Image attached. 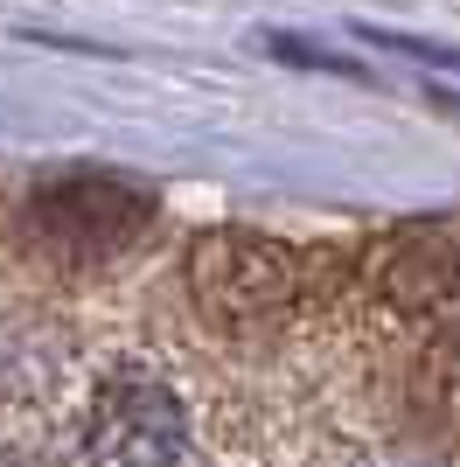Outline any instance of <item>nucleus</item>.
I'll return each mask as SVG.
<instances>
[{
  "instance_id": "3",
  "label": "nucleus",
  "mask_w": 460,
  "mask_h": 467,
  "mask_svg": "<svg viewBox=\"0 0 460 467\" xmlns=\"http://www.w3.org/2000/svg\"><path fill=\"white\" fill-rule=\"evenodd\" d=\"M147 195L126 189V182H57V189H42L28 202V231H36L42 252H63L77 265H91V258H112L126 252L140 231H147Z\"/></svg>"
},
{
  "instance_id": "6",
  "label": "nucleus",
  "mask_w": 460,
  "mask_h": 467,
  "mask_svg": "<svg viewBox=\"0 0 460 467\" xmlns=\"http://www.w3.org/2000/svg\"><path fill=\"white\" fill-rule=\"evenodd\" d=\"M383 467H425V461H383Z\"/></svg>"
},
{
  "instance_id": "2",
  "label": "nucleus",
  "mask_w": 460,
  "mask_h": 467,
  "mask_svg": "<svg viewBox=\"0 0 460 467\" xmlns=\"http://www.w3.org/2000/svg\"><path fill=\"white\" fill-rule=\"evenodd\" d=\"M182 453H189V411L174 384L147 370H119L98 384L91 426H84L91 467H182Z\"/></svg>"
},
{
  "instance_id": "4",
  "label": "nucleus",
  "mask_w": 460,
  "mask_h": 467,
  "mask_svg": "<svg viewBox=\"0 0 460 467\" xmlns=\"http://www.w3.org/2000/svg\"><path fill=\"white\" fill-rule=\"evenodd\" d=\"M377 286L391 307L460 328V216L440 223H404L377 258Z\"/></svg>"
},
{
  "instance_id": "5",
  "label": "nucleus",
  "mask_w": 460,
  "mask_h": 467,
  "mask_svg": "<svg viewBox=\"0 0 460 467\" xmlns=\"http://www.w3.org/2000/svg\"><path fill=\"white\" fill-rule=\"evenodd\" d=\"M419 411L425 426L460 440V328H446V342L419 363Z\"/></svg>"
},
{
  "instance_id": "1",
  "label": "nucleus",
  "mask_w": 460,
  "mask_h": 467,
  "mask_svg": "<svg viewBox=\"0 0 460 467\" xmlns=\"http://www.w3.org/2000/svg\"><path fill=\"white\" fill-rule=\"evenodd\" d=\"M189 286H195V307L224 328H272L300 300V258L251 231H216V237H195Z\"/></svg>"
}]
</instances>
